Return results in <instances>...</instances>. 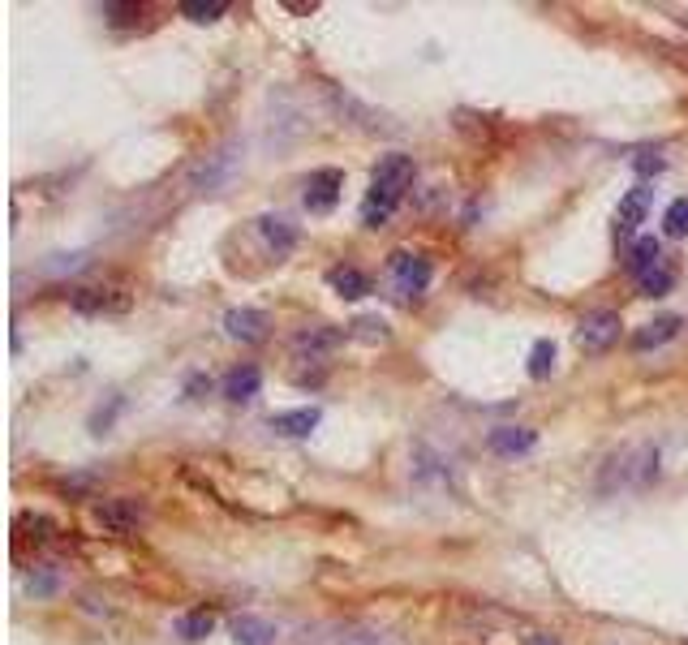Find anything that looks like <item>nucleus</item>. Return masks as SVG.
Listing matches in <instances>:
<instances>
[{
	"instance_id": "nucleus-1",
	"label": "nucleus",
	"mask_w": 688,
	"mask_h": 645,
	"mask_svg": "<svg viewBox=\"0 0 688 645\" xmlns=\"http://www.w3.org/2000/svg\"><path fill=\"white\" fill-rule=\"evenodd\" d=\"M413 160L409 155H383L379 168L370 172V194H366V207H362V220L366 228H379L392 220V211L405 203L409 185H413Z\"/></svg>"
},
{
	"instance_id": "nucleus-2",
	"label": "nucleus",
	"mask_w": 688,
	"mask_h": 645,
	"mask_svg": "<svg viewBox=\"0 0 688 645\" xmlns=\"http://www.w3.org/2000/svg\"><path fill=\"white\" fill-rule=\"evenodd\" d=\"M658 478V448L654 443H628V448L611 452L602 461L598 473V491L602 495H620V491H645Z\"/></svg>"
},
{
	"instance_id": "nucleus-3",
	"label": "nucleus",
	"mask_w": 688,
	"mask_h": 645,
	"mask_svg": "<svg viewBox=\"0 0 688 645\" xmlns=\"http://www.w3.org/2000/svg\"><path fill=\"white\" fill-rule=\"evenodd\" d=\"M620 314L615 310H590L585 319L577 323V344L585 353H607L615 340H620Z\"/></svg>"
},
{
	"instance_id": "nucleus-4",
	"label": "nucleus",
	"mask_w": 688,
	"mask_h": 645,
	"mask_svg": "<svg viewBox=\"0 0 688 645\" xmlns=\"http://www.w3.org/2000/svg\"><path fill=\"white\" fill-rule=\"evenodd\" d=\"M387 267H392L396 289L405 297H418V293L430 289V258L413 254V250H396L392 258H387Z\"/></svg>"
},
{
	"instance_id": "nucleus-5",
	"label": "nucleus",
	"mask_w": 688,
	"mask_h": 645,
	"mask_svg": "<svg viewBox=\"0 0 688 645\" xmlns=\"http://www.w3.org/2000/svg\"><path fill=\"white\" fill-rule=\"evenodd\" d=\"M340 190H344V172L340 168H319V172H310L306 177V207L314 215H323V211H332L340 203Z\"/></svg>"
},
{
	"instance_id": "nucleus-6",
	"label": "nucleus",
	"mask_w": 688,
	"mask_h": 645,
	"mask_svg": "<svg viewBox=\"0 0 688 645\" xmlns=\"http://www.w3.org/2000/svg\"><path fill=\"white\" fill-rule=\"evenodd\" d=\"M95 521L104 525L108 534H129V529L142 521V504H138V499H129V495L104 499V504H95Z\"/></svg>"
},
{
	"instance_id": "nucleus-7",
	"label": "nucleus",
	"mask_w": 688,
	"mask_h": 645,
	"mask_svg": "<svg viewBox=\"0 0 688 645\" xmlns=\"http://www.w3.org/2000/svg\"><path fill=\"white\" fill-rule=\"evenodd\" d=\"M645 211H650V185L637 181L633 190L620 198V207H615V233H620V237H633L637 228H641V220H645Z\"/></svg>"
},
{
	"instance_id": "nucleus-8",
	"label": "nucleus",
	"mask_w": 688,
	"mask_h": 645,
	"mask_svg": "<svg viewBox=\"0 0 688 645\" xmlns=\"http://www.w3.org/2000/svg\"><path fill=\"white\" fill-rule=\"evenodd\" d=\"M267 314L263 310H254V306H237V310H228L224 314V332L241 340V344H254V340H263L267 336Z\"/></svg>"
},
{
	"instance_id": "nucleus-9",
	"label": "nucleus",
	"mask_w": 688,
	"mask_h": 645,
	"mask_svg": "<svg viewBox=\"0 0 688 645\" xmlns=\"http://www.w3.org/2000/svg\"><path fill=\"white\" fill-rule=\"evenodd\" d=\"M534 443H538V430H529V426H495L491 435H486V448L495 456H525V452H534Z\"/></svg>"
},
{
	"instance_id": "nucleus-10",
	"label": "nucleus",
	"mask_w": 688,
	"mask_h": 645,
	"mask_svg": "<svg viewBox=\"0 0 688 645\" xmlns=\"http://www.w3.org/2000/svg\"><path fill=\"white\" fill-rule=\"evenodd\" d=\"M258 237H263V246L276 258H289L297 250V228L289 220H280V215H263L258 220Z\"/></svg>"
},
{
	"instance_id": "nucleus-11",
	"label": "nucleus",
	"mask_w": 688,
	"mask_h": 645,
	"mask_svg": "<svg viewBox=\"0 0 688 645\" xmlns=\"http://www.w3.org/2000/svg\"><path fill=\"white\" fill-rule=\"evenodd\" d=\"M680 327H684V319L680 314H663V319H654V323H645V327H637L633 332V349L637 353H645V349H658V344H667V340H676L680 336Z\"/></svg>"
},
{
	"instance_id": "nucleus-12",
	"label": "nucleus",
	"mask_w": 688,
	"mask_h": 645,
	"mask_svg": "<svg viewBox=\"0 0 688 645\" xmlns=\"http://www.w3.org/2000/svg\"><path fill=\"white\" fill-rule=\"evenodd\" d=\"M233 160H237L233 151H215V155H207V160L190 172V185H194V190H215L220 181H228V172H233Z\"/></svg>"
},
{
	"instance_id": "nucleus-13",
	"label": "nucleus",
	"mask_w": 688,
	"mask_h": 645,
	"mask_svg": "<svg viewBox=\"0 0 688 645\" xmlns=\"http://www.w3.org/2000/svg\"><path fill=\"white\" fill-rule=\"evenodd\" d=\"M228 633H233L237 645H276V624L258 620V615H233Z\"/></svg>"
},
{
	"instance_id": "nucleus-14",
	"label": "nucleus",
	"mask_w": 688,
	"mask_h": 645,
	"mask_svg": "<svg viewBox=\"0 0 688 645\" xmlns=\"http://www.w3.org/2000/svg\"><path fill=\"white\" fill-rule=\"evenodd\" d=\"M323 422V413L319 409H289V413H276V418H271V430H276V435H289V439H306L314 426Z\"/></svg>"
},
{
	"instance_id": "nucleus-15",
	"label": "nucleus",
	"mask_w": 688,
	"mask_h": 645,
	"mask_svg": "<svg viewBox=\"0 0 688 645\" xmlns=\"http://www.w3.org/2000/svg\"><path fill=\"white\" fill-rule=\"evenodd\" d=\"M258 387H263V370L258 366H237L224 375V396L233 400V405H241V400H254Z\"/></svg>"
},
{
	"instance_id": "nucleus-16",
	"label": "nucleus",
	"mask_w": 688,
	"mask_h": 645,
	"mask_svg": "<svg viewBox=\"0 0 688 645\" xmlns=\"http://www.w3.org/2000/svg\"><path fill=\"white\" fill-rule=\"evenodd\" d=\"M327 284H332V293L344 297V301H357V297L370 293V276L366 271H357V267H332L327 271Z\"/></svg>"
},
{
	"instance_id": "nucleus-17",
	"label": "nucleus",
	"mask_w": 688,
	"mask_h": 645,
	"mask_svg": "<svg viewBox=\"0 0 688 645\" xmlns=\"http://www.w3.org/2000/svg\"><path fill=\"white\" fill-rule=\"evenodd\" d=\"M663 267V241L658 237H637L633 250H628V271L633 276H645V271Z\"/></svg>"
},
{
	"instance_id": "nucleus-18",
	"label": "nucleus",
	"mask_w": 688,
	"mask_h": 645,
	"mask_svg": "<svg viewBox=\"0 0 688 645\" xmlns=\"http://www.w3.org/2000/svg\"><path fill=\"white\" fill-rule=\"evenodd\" d=\"M344 340L340 327H306V332H297L293 336V349L297 353H327V349H336V344Z\"/></svg>"
},
{
	"instance_id": "nucleus-19",
	"label": "nucleus",
	"mask_w": 688,
	"mask_h": 645,
	"mask_svg": "<svg viewBox=\"0 0 688 645\" xmlns=\"http://www.w3.org/2000/svg\"><path fill=\"white\" fill-rule=\"evenodd\" d=\"M215 633V615L211 611H190V615H181L177 620V637L181 641H203Z\"/></svg>"
},
{
	"instance_id": "nucleus-20",
	"label": "nucleus",
	"mask_w": 688,
	"mask_h": 645,
	"mask_svg": "<svg viewBox=\"0 0 688 645\" xmlns=\"http://www.w3.org/2000/svg\"><path fill=\"white\" fill-rule=\"evenodd\" d=\"M671 289H676V271L671 267H654V271H645V276H637L641 297H667Z\"/></svg>"
},
{
	"instance_id": "nucleus-21",
	"label": "nucleus",
	"mask_w": 688,
	"mask_h": 645,
	"mask_svg": "<svg viewBox=\"0 0 688 645\" xmlns=\"http://www.w3.org/2000/svg\"><path fill=\"white\" fill-rule=\"evenodd\" d=\"M555 370V340H534L529 349V379H547Z\"/></svg>"
},
{
	"instance_id": "nucleus-22",
	"label": "nucleus",
	"mask_w": 688,
	"mask_h": 645,
	"mask_svg": "<svg viewBox=\"0 0 688 645\" xmlns=\"http://www.w3.org/2000/svg\"><path fill=\"white\" fill-rule=\"evenodd\" d=\"M228 5L224 0H181V18H190V22H215V18H224Z\"/></svg>"
},
{
	"instance_id": "nucleus-23",
	"label": "nucleus",
	"mask_w": 688,
	"mask_h": 645,
	"mask_svg": "<svg viewBox=\"0 0 688 645\" xmlns=\"http://www.w3.org/2000/svg\"><path fill=\"white\" fill-rule=\"evenodd\" d=\"M108 306H112L108 289H78V293H74V310H78V314H104Z\"/></svg>"
},
{
	"instance_id": "nucleus-24",
	"label": "nucleus",
	"mask_w": 688,
	"mask_h": 645,
	"mask_svg": "<svg viewBox=\"0 0 688 645\" xmlns=\"http://www.w3.org/2000/svg\"><path fill=\"white\" fill-rule=\"evenodd\" d=\"M353 336L366 340V344H383L392 332H387V323L379 319V314H366V319H353Z\"/></svg>"
},
{
	"instance_id": "nucleus-25",
	"label": "nucleus",
	"mask_w": 688,
	"mask_h": 645,
	"mask_svg": "<svg viewBox=\"0 0 688 645\" xmlns=\"http://www.w3.org/2000/svg\"><path fill=\"white\" fill-rule=\"evenodd\" d=\"M663 228H667V237H688V198H676V203L667 207Z\"/></svg>"
},
{
	"instance_id": "nucleus-26",
	"label": "nucleus",
	"mask_w": 688,
	"mask_h": 645,
	"mask_svg": "<svg viewBox=\"0 0 688 645\" xmlns=\"http://www.w3.org/2000/svg\"><path fill=\"white\" fill-rule=\"evenodd\" d=\"M104 18H108L112 26L138 22V18H142V5H121V0H108V5H104Z\"/></svg>"
},
{
	"instance_id": "nucleus-27",
	"label": "nucleus",
	"mask_w": 688,
	"mask_h": 645,
	"mask_svg": "<svg viewBox=\"0 0 688 645\" xmlns=\"http://www.w3.org/2000/svg\"><path fill=\"white\" fill-rule=\"evenodd\" d=\"M633 168H637V177L645 181V177H658V172L667 168V160H663V155H654V151H641L633 160Z\"/></svg>"
},
{
	"instance_id": "nucleus-28",
	"label": "nucleus",
	"mask_w": 688,
	"mask_h": 645,
	"mask_svg": "<svg viewBox=\"0 0 688 645\" xmlns=\"http://www.w3.org/2000/svg\"><path fill=\"white\" fill-rule=\"evenodd\" d=\"M525 645H559V637H551V633H529Z\"/></svg>"
}]
</instances>
